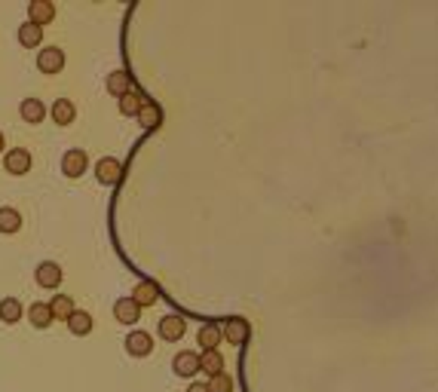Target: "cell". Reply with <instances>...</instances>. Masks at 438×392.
Masks as SVG:
<instances>
[{
	"label": "cell",
	"instance_id": "cell-1",
	"mask_svg": "<svg viewBox=\"0 0 438 392\" xmlns=\"http://www.w3.org/2000/svg\"><path fill=\"white\" fill-rule=\"evenodd\" d=\"M221 338H227V343H236V347H242V343H248V338H251V325L246 319H239V316H233V319H224L221 322Z\"/></svg>",
	"mask_w": 438,
	"mask_h": 392
},
{
	"label": "cell",
	"instance_id": "cell-2",
	"mask_svg": "<svg viewBox=\"0 0 438 392\" xmlns=\"http://www.w3.org/2000/svg\"><path fill=\"white\" fill-rule=\"evenodd\" d=\"M184 331H188V319H181V316H163L160 325H156V334L172 343H178L184 338Z\"/></svg>",
	"mask_w": 438,
	"mask_h": 392
},
{
	"label": "cell",
	"instance_id": "cell-3",
	"mask_svg": "<svg viewBox=\"0 0 438 392\" xmlns=\"http://www.w3.org/2000/svg\"><path fill=\"white\" fill-rule=\"evenodd\" d=\"M4 169L9 175H28V172H31V154H28L25 147H13V151H6Z\"/></svg>",
	"mask_w": 438,
	"mask_h": 392
},
{
	"label": "cell",
	"instance_id": "cell-4",
	"mask_svg": "<svg viewBox=\"0 0 438 392\" xmlns=\"http://www.w3.org/2000/svg\"><path fill=\"white\" fill-rule=\"evenodd\" d=\"M55 18V4L52 0H31L28 4V22L37 25V28H43V25H50Z\"/></svg>",
	"mask_w": 438,
	"mask_h": 392
},
{
	"label": "cell",
	"instance_id": "cell-5",
	"mask_svg": "<svg viewBox=\"0 0 438 392\" xmlns=\"http://www.w3.org/2000/svg\"><path fill=\"white\" fill-rule=\"evenodd\" d=\"M34 279L40 288H59L62 285V267L55 264V260H43V264H37Z\"/></svg>",
	"mask_w": 438,
	"mask_h": 392
},
{
	"label": "cell",
	"instance_id": "cell-6",
	"mask_svg": "<svg viewBox=\"0 0 438 392\" xmlns=\"http://www.w3.org/2000/svg\"><path fill=\"white\" fill-rule=\"evenodd\" d=\"M37 68L43 74H59L64 68V50H59V46H46V50H40V55H37Z\"/></svg>",
	"mask_w": 438,
	"mask_h": 392
},
{
	"label": "cell",
	"instance_id": "cell-7",
	"mask_svg": "<svg viewBox=\"0 0 438 392\" xmlns=\"http://www.w3.org/2000/svg\"><path fill=\"white\" fill-rule=\"evenodd\" d=\"M126 352H129V356H135V359L151 356V352H154V338L147 331H132L126 338Z\"/></svg>",
	"mask_w": 438,
	"mask_h": 392
},
{
	"label": "cell",
	"instance_id": "cell-8",
	"mask_svg": "<svg viewBox=\"0 0 438 392\" xmlns=\"http://www.w3.org/2000/svg\"><path fill=\"white\" fill-rule=\"evenodd\" d=\"M172 371L178 377H193L200 371V352H193V350H181L178 356L172 359Z\"/></svg>",
	"mask_w": 438,
	"mask_h": 392
},
{
	"label": "cell",
	"instance_id": "cell-9",
	"mask_svg": "<svg viewBox=\"0 0 438 392\" xmlns=\"http://www.w3.org/2000/svg\"><path fill=\"white\" fill-rule=\"evenodd\" d=\"M120 175H123V163L114 160V156H101L98 166H96V178L101 184H117Z\"/></svg>",
	"mask_w": 438,
	"mask_h": 392
},
{
	"label": "cell",
	"instance_id": "cell-10",
	"mask_svg": "<svg viewBox=\"0 0 438 392\" xmlns=\"http://www.w3.org/2000/svg\"><path fill=\"white\" fill-rule=\"evenodd\" d=\"M50 114H52V123L55 126H71L74 117H77V108H74L71 98H55L52 108H50Z\"/></svg>",
	"mask_w": 438,
	"mask_h": 392
},
{
	"label": "cell",
	"instance_id": "cell-11",
	"mask_svg": "<svg viewBox=\"0 0 438 392\" xmlns=\"http://www.w3.org/2000/svg\"><path fill=\"white\" fill-rule=\"evenodd\" d=\"M86 166H89V160L83 151H68L62 156V172L68 175V178H80V175L86 172Z\"/></svg>",
	"mask_w": 438,
	"mask_h": 392
},
{
	"label": "cell",
	"instance_id": "cell-12",
	"mask_svg": "<svg viewBox=\"0 0 438 392\" xmlns=\"http://www.w3.org/2000/svg\"><path fill=\"white\" fill-rule=\"evenodd\" d=\"M135 301L138 310H144V306H154L156 301H160V288H156L154 282H138L132 288V294H129Z\"/></svg>",
	"mask_w": 438,
	"mask_h": 392
},
{
	"label": "cell",
	"instance_id": "cell-13",
	"mask_svg": "<svg viewBox=\"0 0 438 392\" xmlns=\"http://www.w3.org/2000/svg\"><path fill=\"white\" fill-rule=\"evenodd\" d=\"M114 319L123 322V325H135L138 319H142V310L135 306L132 297H120V301L114 304Z\"/></svg>",
	"mask_w": 438,
	"mask_h": 392
},
{
	"label": "cell",
	"instance_id": "cell-14",
	"mask_svg": "<svg viewBox=\"0 0 438 392\" xmlns=\"http://www.w3.org/2000/svg\"><path fill=\"white\" fill-rule=\"evenodd\" d=\"M221 340H224V338H221V325H218V322H206V325L200 328V334H197V343L202 347V352L218 350Z\"/></svg>",
	"mask_w": 438,
	"mask_h": 392
},
{
	"label": "cell",
	"instance_id": "cell-15",
	"mask_svg": "<svg viewBox=\"0 0 438 392\" xmlns=\"http://www.w3.org/2000/svg\"><path fill=\"white\" fill-rule=\"evenodd\" d=\"M18 114H22L25 123L37 126V123H43L46 108H43V101H40V98H25V101H22V108H18Z\"/></svg>",
	"mask_w": 438,
	"mask_h": 392
},
{
	"label": "cell",
	"instance_id": "cell-16",
	"mask_svg": "<svg viewBox=\"0 0 438 392\" xmlns=\"http://www.w3.org/2000/svg\"><path fill=\"white\" fill-rule=\"evenodd\" d=\"M50 313H52V319H59V322H68L74 313H77V306H74V301L68 294H55L52 301H50Z\"/></svg>",
	"mask_w": 438,
	"mask_h": 392
},
{
	"label": "cell",
	"instance_id": "cell-17",
	"mask_svg": "<svg viewBox=\"0 0 438 392\" xmlns=\"http://www.w3.org/2000/svg\"><path fill=\"white\" fill-rule=\"evenodd\" d=\"M108 92H110V96H117V98H123L126 92H132V77H129L126 71L108 74Z\"/></svg>",
	"mask_w": 438,
	"mask_h": 392
},
{
	"label": "cell",
	"instance_id": "cell-18",
	"mask_svg": "<svg viewBox=\"0 0 438 392\" xmlns=\"http://www.w3.org/2000/svg\"><path fill=\"white\" fill-rule=\"evenodd\" d=\"M200 371H202V374H209V377L224 374V356H221L218 350L202 352V356H200Z\"/></svg>",
	"mask_w": 438,
	"mask_h": 392
},
{
	"label": "cell",
	"instance_id": "cell-19",
	"mask_svg": "<svg viewBox=\"0 0 438 392\" xmlns=\"http://www.w3.org/2000/svg\"><path fill=\"white\" fill-rule=\"evenodd\" d=\"M18 319H22V304H18L16 297H4V301H0V322L16 325Z\"/></svg>",
	"mask_w": 438,
	"mask_h": 392
},
{
	"label": "cell",
	"instance_id": "cell-20",
	"mask_svg": "<svg viewBox=\"0 0 438 392\" xmlns=\"http://www.w3.org/2000/svg\"><path fill=\"white\" fill-rule=\"evenodd\" d=\"M144 96H142V92H126V96L123 98H120V114H126V117H138V110H142V105H144Z\"/></svg>",
	"mask_w": 438,
	"mask_h": 392
},
{
	"label": "cell",
	"instance_id": "cell-21",
	"mask_svg": "<svg viewBox=\"0 0 438 392\" xmlns=\"http://www.w3.org/2000/svg\"><path fill=\"white\" fill-rule=\"evenodd\" d=\"M28 319H31L34 328H50V325H52L50 304H31V310H28Z\"/></svg>",
	"mask_w": 438,
	"mask_h": 392
},
{
	"label": "cell",
	"instance_id": "cell-22",
	"mask_svg": "<svg viewBox=\"0 0 438 392\" xmlns=\"http://www.w3.org/2000/svg\"><path fill=\"white\" fill-rule=\"evenodd\" d=\"M160 120H163L160 108H156L154 101H144L142 110H138V123H142L144 129H156V126H160Z\"/></svg>",
	"mask_w": 438,
	"mask_h": 392
},
{
	"label": "cell",
	"instance_id": "cell-23",
	"mask_svg": "<svg viewBox=\"0 0 438 392\" xmlns=\"http://www.w3.org/2000/svg\"><path fill=\"white\" fill-rule=\"evenodd\" d=\"M18 43L22 46H28V50H31V46H40L43 43V28H37V25H22L18 28Z\"/></svg>",
	"mask_w": 438,
	"mask_h": 392
},
{
	"label": "cell",
	"instance_id": "cell-24",
	"mask_svg": "<svg viewBox=\"0 0 438 392\" xmlns=\"http://www.w3.org/2000/svg\"><path fill=\"white\" fill-rule=\"evenodd\" d=\"M68 328H71V334H77V338H86V334L92 331V316L89 313H74L71 319H68Z\"/></svg>",
	"mask_w": 438,
	"mask_h": 392
},
{
	"label": "cell",
	"instance_id": "cell-25",
	"mask_svg": "<svg viewBox=\"0 0 438 392\" xmlns=\"http://www.w3.org/2000/svg\"><path fill=\"white\" fill-rule=\"evenodd\" d=\"M18 227H22V214L16 209H9V205H4V209H0V233H16Z\"/></svg>",
	"mask_w": 438,
	"mask_h": 392
},
{
	"label": "cell",
	"instance_id": "cell-26",
	"mask_svg": "<svg viewBox=\"0 0 438 392\" xmlns=\"http://www.w3.org/2000/svg\"><path fill=\"white\" fill-rule=\"evenodd\" d=\"M209 392H233V380L227 374H218V377H212L209 384H206Z\"/></svg>",
	"mask_w": 438,
	"mask_h": 392
},
{
	"label": "cell",
	"instance_id": "cell-27",
	"mask_svg": "<svg viewBox=\"0 0 438 392\" xmlns=\"http://www.w3.org/2000/svg\"><path fill=\"white\" fill-rule=\"evenodd\" d=\"M188 392H209V389H206V384H190Z\"/></svg>",
	"mask_w": 438,
	"mask_h": 392
},
{
	"label": "cell",
	"instance_id": "cell-28",
	"mask_svg": "<svg viewBox=\"0 0 438 392\" xmlns=\"http://www.w3.org/2000/svg\"><path fill=\"white\" fill-rule=\"evenodd\" d=\"M4 144H6V142H4V132H0V154H4Z\"/></svg>",
	"mask_w": 438,
	"mask_h": 392
}]
</instances>
